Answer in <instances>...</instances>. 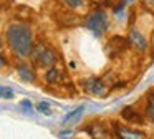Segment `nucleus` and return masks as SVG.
Here are the masks:
<instances>
[{
  "label": "nucleus",
  "instance_id": "19",
  "mask_svg": "<svg viewBox=\"0 0 154 139\" xmlns=\"http://www.w3.org/2000/svg\"><path fill=\"white\" fill-rule=\"evenodd\" d=\"M96 2H100V3H109V0H96Z\"/></svg>",
  "mask_w": 154,
  "mask_h": 139
},
{
  "label": "nucleus",
  "instance_id": "21",
  "mask_svg": "<svg viewBox=\"0 0 154 139\" xmlns=\"http://www.w3.org/2000/svg\"><path fill=\"white\" fill-rule=\"evenodd\" d=\"M124 2H133V0H124Z\"/></svg>",
  "mask_w": 154,
  "mask_h": 139
},
{
  "label": "nucleus",
  "instance_id": "14",
  "mask_svg": "<svg viewBox=\"0 0 154 139\" xmlns=\"http://www.w3.org/2000/svg\"><path fill=\"white\" fill-rule=\"evenodd\" d=\"M0 98L12 99V98H14V89H10V88H0Z\"/></svg>",
  "mask_w": 154,
  "mask_h": 139
},
{
  "label": "nucleus",
  "instance_id": "4",
  "mask_svg": "<svg viewBox=\"0 0 154 139\" xmlns=\"http://www.w3.org/2000/svg\"><path fill=\"white\" fill-rule=\"evenodd\" d=\"M85 89H86L90 94L104 96V93H106V85H104V81L100 78H90V79L85 81Z\"/></svg>",
  "mask_w": 154,
  "mask_h": 139
},
{
  "label": "nucleus",
  "instance_id": "17",
  "mask_svg": "<svg viewBox=\"0 0 154 139\" xmlns=\"http://www.w3.org/2000/svg\"><path fill=\"white\" fill-rule=\"evenodd\" d=\"M143 3L149 8H154V0H143Z\"/></svg>",
  "mask_w": 154,
  "mask_h": 139
},
{
  "label": "nucleus",
  "instance_id": "8",
  "mask_svg": "<svg viewBox=\"0 0 154 139\" xmlns=\"http://www.w3.org/2000/svg\"><path fill=\"white\" fill-rule=\"evenodd\" d=\"M17 71H18V75H20V78L23 79V81H28V83L35 81V71L28 65L20 63V65L17 66Z\"/></svg>",
  "mask_w": 154,
  "mask_h": 139
},
{
  "label": "nucleus",
  "instance_id": "2",
  "mask_svg": "<svg viewBox=\"0 0 154 139\" xmlns=\"http://www.w3.org/2000/svg\"><path fill=\"white\" fill-rule=\"evenodd\" d=\"M28 56H32V63L35 68H50L57 63V53L43 43L32 46V51Z\"/></svg>",
  "mask_w": 154,
  "mask_h": 139
},
{
  "label": "nucleus",
  "instance_id": "22",
  "mask_svg": "<svg viewBox=\"0 0 154 139\" xmlns=\"http://www.w3.org/2000/svg\"><path fill=\"white\" fill-rule=\"evenodd\" d=\"M152 43H154V38H152Z\"/></svg>",
  "mask_w": 154,
  "mask_h": 139
},
{
  "label": "nucleus",
  "instance_id": "9",
  "mask_svg": "<svg viewBox=\"0 0 154 139\" xmlns=\"http://www.w3.org/2000/svg\"><path fill=\"white\" fill-rule=\"evenodd\" d=\"M121 116H123V119H126V121H129V122H137V124L143 122L141 114L134 111V108H131V106H126V108L121 111Z\"/></svg>",
  "mask_w": 154,
  "mask_h": 139
},
{
  "label": "nucleus",
  "instance_id": "6",
  "mask_svg": "<svg viewBox=\"0 0 154 139\" xmlns=\"http://www.w3.org/2000/svg\"><path fill=\"white\" fill-rule=\"evenodd\" d=\"M124 48H126V40L121 38V36H114V38H111L109 45H108V51H109L111 56H116L118 53L124 51Z\"/></svg>",
  "mask_w": 154,
  "mask_h": 139
},
{
  "label": "nucleus",
  "instance_id": "18",
  "mask_svg": "<svg viewBox=\"0 0 154 139\" xmlns=\"http://www.w3.org/2000/svg\"><path fill=\"white\" fill-rule=\"evenodd\" d=\"M58 136H60V137H70V136H71V131H61Z\"/></svg>",
  "mask_w": 154,
  "mask_h": 139
},
{
  "label": "nucleus",
  "instance_id": "15",
  "mask_svg": "<svg viewBox=\"0 0 154 139\" xmlns=\"http://www.w3.org/2000/svg\"><path fill=\"white\" fill-rule=\"evenodd\" d=\"M65 5H68L70 8H80L83 5V0H63Z\"/></svg>",
  "mask_w": 154,
  "mask_h": 139
},
{
  "label": "nucleus",
  "instance_id": "11",
  "mask_svg": "<svg viewBox=\"0 0 154 139\" xmlns=\"http://www.w3.org/2000/svg\"><path fill=\"white\" fill-rule=\"evenodd\" d=\"M83 113H85V106H78L76 109H73L71 113H68L66 116H65V119H63V122L65 124H71V122H76L78 119L83 116Z\"/></svg>",
  "mask_w": 154,
  "mask_h": 139
},
{
  "label": "nucleus",
  "instance_id": "20",
  "mask_svg": "<svg viewBox=\"0 0 154 139\" xmlns=\"http://www.w3.org/2000/svg\"><path fill=\"white\" fill-rule=\"evenodd\" d=\"M0 50H2V38H0Z\"/></svg>",
  "mask_w": 154,
  "mask_h": 139
},
{
  "label": "nucleus",
  "instance_id": "12",
  "mask_svg": "<svg viewBox=\"0 0 154 139\" xmlns=\"http://www.w3.org/2000/svg\"><path fill=\"white\" fill-rule=\"evenodd\" d=\"M35 108L38 109V113H42V114H45V116H51V108H50V104H48L47 101H40Z\"/></svg>",
  "mask_w": 154,
  "mask_h": 139
},
{
  "label": "nucleus",
  "instance_id": "3",
  "mask_svg": "<svg viewBox=\"0 0 154 139\" xmlns=\"http://www.w3.org/2000/svg\"><path fill=\"white\" fill-rule=\"evenodd\" d=\"M86 28L90 32H93L96 36H101L108 28V17L103 10H94L90 15L86 17V22H85Z\"/></svg>",
  "mask_w": 154,
  "mask_h": 139
},
{
  "label": "nucleus",
  "instance_id": "1",
  "mask_svg": "<svg viewBox=\"0 0 154 139\" xmlns=\"http://www.w3.org/2000/svg\"><path fill=\"white\" fill-rule=\"evenodd\" d=\"M7 42L12 51L18 58H25L30 55L32 46H33V38L32 32L25 23H12L7 28Z\"/></svg>",
  "mask_w": 154,
  "mask_h": 139
},
{
  "label": "nucleus",
  "instance_id": "10",
  "mask_svg": "<svg viewBox=\"0 0 154 139\" xmlns=\"http://www.w3.org/2000/svg\"><path fill=\"white\" fill-rule=\"evenodd\" d=\"M45 81L50 83V85H57V83L61 81V71L55 66H50L45 73Z\"/></svg>",
  "mask_w": 154,
  "mask_h": 139
},
{
  "label": "nucleus",
  "instance_id": "16",
  "mask_svg": "<svg viewBox=\"0 0 154 139\" xmlns=\"http://www.w3.org/2000/svg\"><path fill=\"white\" fill-rule=\"evenodd\" d=\"M20 106L23 108V111H27V113L32 111V103H30V99H22V101H20Z\"/></svg>",
  "mask_w": 154,
  "mask_h": 139
},
{
  "label": "nucleus",
  "instance_id": "5",
  "mask_svg": "<svg viewBox=\"0 0 154 139\" xmlns=\"http://www.w3.org/2000/svg\"><path fill=\"white\" fill-rule=\"evenodd\" d=\"M128 42H129L136 50H139V51H144V50L147 48V40H146V36H144L143 33L139 32V30H136V28H133V30L129 32V38H128Z\"/></svg>",
  "mask_w": 154,
  "mask_h": 139
},
{
  "label": "nucleus",
  "instance_id": "7",
  "mask_svg": "<svg viewBox=\"0 0 154 139\" xmlns=\"http://www.w3.org/2000/svg\"><path fill=\"white\" fill-rule=\"evenodd\" d=\"M114 131H116V134L119 136V137H123V139H141V137H144L143 132L131 131V129L123 128V126H118V124H114Z\"/></svg>",
  "mask_w": 154,
  "mask_h": 139
},
{
  "label": "nucleus",
  "instance_id": "13",
  "mask_svg": "<svg viewBox=\"0 0 154 139\" xmlns=\"http://www.w3.org/2000/svg\"><path fill=\"white\" fill-rule=\"evenodd\" d=\"M147 114H149L151 121L154 124V93L149 94V98H147Z\"/></svg>",
  "mask_w": 154,
  "mask_h": 139
}]
</instances>
